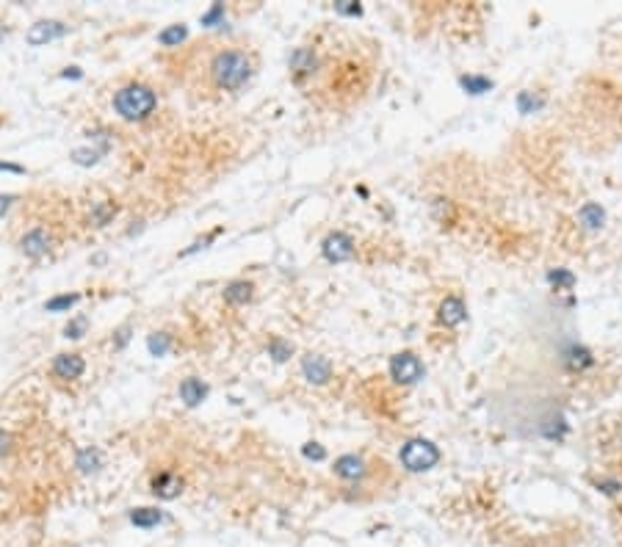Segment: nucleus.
<instances>
[{
	"label": "nucleus",
	"mask_w": 622,
	"mask_h": 547,
	"mask_svg": "<svg viewBox=\"0 0 622 547\" xmlns=\"http://www.w3.org/2000/svg\"><path fill=\"white\" fill-rule=\"evenodd\" d=\"M255 75V56L241 47H222L208 61V78L219 92H238Z\"/></svg>",
	"instance_id": "1"
},
{
	"label": "nucleus",
	"mask_w": 622,
	"mask_h": 547,
	"mask_svg": "<svg viewBox=\"0 0 622 547\" xmlns=\"http://www.w3.org/2000/svg\"><path fill=\"white\" fill-rule=\"evenodd\" d=\"M155 108H158V95L144 83H128L114 95V111L125 122H144L155 114Z\"/></svg>",
	"instance_id": "2"
},
{
	"label": "nucleus",
	"mask_w": 622,
	"mask_h": 547,
	"mask_svg": "<svg viewBox=\"0 0 622 547\" xmlns=\"http://www.w3.org/2000/svg\"><path fill=\"white\" fill-rule=\"evenodd\" d=\"M398 462L404 464L407 473H426V470H431V467L440 462V448H437L431 440L415 437V440H407V443L401 445Z\"/></svg>",
	"instance_id": "3"
},
{
	"label": "nucleus",
	"mask_w": 622,
	"mask_h": 547,
	"mask_svg": "<svg viewBox=\"0 0 622 547\" xmlns=\"http://www.w3.org/2000/svg\"><path fill=\"white\" fill-rule=\"evenodd\" d=\"M426 376L424 362L412 351H401V354L390 356V379L395 385H418Z\"/></svg>",
	"instance_id": "4"
},
{
	"label": "nucleus",
	"mask_w": 622,
	"mask_h": 547,
	"mask_svg": "<svg viewBox=\"0 0 622 547\" xmlns=\"http://www.w3.org/2000/svg\"><path fill=\"white\" fill-rule=\"evenodd\" d=\"M321 252L329 263H346V260L354 258V238L346 235V232H329L321 244Z\"/></svg>",
	"instance_id": "5"
},
{
	"label": "nucleus",
	"mask_w": 622,
	"mask_h": 547,
	"mask_svg": "<svg viewBox=\"0 0 622 547\" xmlns=\"http://www.w3.org/2000/svg\"><path fill=\"white\" fill-rule=\"evenodd\" d=\"M69 31L64 23H59V20H39V23H33L28 33H25V39H28V44L31 47H42V44H47V42H53V39H61L64 33Z\"/></svg>",
	"instance_id": "6"
},
{
	"label": "nucleus",
	"mask_w": 622,
	"mask_h": 547,
	"mask_svg": "<svg viewBox=\"0 0 622 547\" xmlns=\"http://www.w3.org/2000/svg\"><path fill=\"white\" fill-rule=\"evenodd\" d=\"M50 371H53V376L61 379V382H75V379L83 376V371H86V359H83L80 354H56L53 365H50Z\"/></svg>",
	"instance_id": "7"
},
{
	"label": "nucleus",
	"mask_w": 622,
	"mask_h": 547,
	"mask_svg": "<svg viewBox=\"0 0 622 547\" xmlns=\"http://www.w3.org/2000/svg\"><path fill=\"white\" fill-rule=\"evenodd\" d=\"M50 246H53V235H50V229H44V227H33V229H28V232L20 238V249H23L25 258H42Z\"/></svg>",
	"instance_id": "8"
},
{
	"label": "nucleus",
	"mask_w": 622,
	"mask_h": 547,
	"mask_svg": "<svg viewBox=\"0 0 622 547\" xmlns=\"http://www.w3.org/2000/svg\"><path fill=\"white\" fill-rule=\"evenodd\" d=\"M332 470H335V476H340L343 481H362V479L368 476V464H365V459L357 456V453H343V456H337Z\"/></svg>",
	"instance_id": "9"
},
{
	"label": "nucleus",
	"mask_w": 622,
	"mask_h": 547,
	"mask_svg": "<svg viewBox=\"0 0 622 547\" xmlns=\"http://www.w3.org/2000/svg\"><path fill=\"white\" fill-rule=\"evenodd\" d=\"M301 373L310 385H327L332 379V362L321 354H307L301 359Z\"/></svg>",
	"instance_id": "10"
},
{
	"label": "nucleus",
	"mask_w": 622,
	"mask_h": 547,
	"mask_svg": "<svg viewBox=\"0 0 622 547\" xmlns=\"http://www.w3.org/2000/svg\"><path fill=\"white\" fill-rule=\"evenodd\" d=\"M465 318H467V307H465L462 296H445V299L440 301V307H437V321L443 323V326L454 329V326H459Z\"/></svg>",
	"instance_id": "11"
},
{
	"label": "nucleus",
	"mask_w": 622,
	"mask_h": 547,
	"mask_svg": "<svg viewBox=\"0 0 622 547\" xmlns=\"http://www.w3.org/2000/svg\"><path fill=\"white\" fill-rule=\"evenodd\" d=\"M561 362L570 368V371H584L594 365V356L587 346H578V343H567L564 351H561Z\"/></svg>",
	"instance_id": "12"
},
{
	"label": "nucleus",
	"mask_w": 622,
	"mask_h": 547,
	"mask_svg": "<svg viewBox=\"0 0 622 547\" xmlns=\"http://www.w3.org/2000/svg\"><path fill=\"white\" fill-rule=\"evenodd\" d=\"M183 492V479L177 476V473H158L155 479H152V495H158V498H164V500H172V498H177Z\"/></svg>",
	"instance_id": "13"
},
{
	"label": "nucleus",
	"mask_w": 622,
	"mask_h": 547,
	"mask_svg": "<svg viewBox=\"0 0 622 547\" xmlns=\"http://www.w3.org/2000/svg\"><path fill=\"white\" fill-rule=\"evenodd\" d=\"M205 395H208V385L197 376H189L180 382V401L186 407H199L205 401Z\"/></svg>",
	"instance_id": "14"
},
{
	"label": "nucleus",
	"mask_w": 622,
	"mask_h": 547,
	"mask_svg": "<svg viewBox=\"0 0 622 547\" xmlns=\"http://www.w3.org/2000/svg\"><path fill=\"white\" fill-rule=\"evenodd\" d=\"M252 296H255V285H252L249 279H232V282L225 285V301H227V304L241 307V304L252 301Z\"/></svg>",
	"instance_id": "15"
},
{
	"label": "nucleus",
	"mask_w": 622,
	"mask_h": 547,
	"mask_svg": "<svg viewBox=\"0 0 622 547\" xmlns=\"http://www.w3.org/2000/svg\"><path fill=\"white\" fill-rule=\"evenodd\" d=\"M578 222L584 224V229H600V227L606 224V210L597 205V202H587L581 210H578Z\"/></svg>",
	"instance_id": "16"
},
{
	"label": "nucleus",
	"mask_w": 622,
	"mask_h": 547,
	"mask_svg": "<svg viewBox=\"0 0 622 547\" xmlns=\"http://www.w3.org/2000/svg\"><path fill=\"white\" fill-rule=\"evenodd\" d=\"M459 86H462L467 95H487L495 83H492V78H487V75L467 72V75H459Z\"/></svg>",
	"instance_id": "17"
},
{
	"label": "nucleus",
	"mask_w": 622,
	"mask_h": 547,
	"mask_svg": "<svg viewBox=\"0 0 622 547\" xmlns=\"http://www.w3.org/2000/svg\"><path fill=\"white\" fill-rule=\"evenodd\" d=\"M164 519V512H158V509H133L131 512V522L136 528H155Z\"/></svg>",
	"instance_id": "18"
},
{
	"label": "nucleus",
	"mask_w": 622,
	"mask_h": 547,
	"mask_svg": "<svg viewBox=\"0 0 622 547\" xmlns=\"http://www.w3.org/2000/svg\"><path fill=\"white\" fill-rule=\"evenodd\" d=\"M268 356H271L274 362H288V359L294 356V343H288V340H282V337H271V340H268Z\"/></svg>",
	"instance_id": "19"
},
{
	"label": "nucleus",
	"mask_w": 622,
	"mask_h": 547,
	"mask_svg": "<svg viewBox=\"0 0 622 547\" xmlns=\"http://www.w3.org/2000/svg\"><path fill=\"white\" fill-rule=\"evenodd\" d=\"M545 95H534V92H520L518 95V111L520 114H537L539 108H545Z\"/></svg>",
	"instance_id": "20"
},
{
	"label": "nucleus",
	"mask_w": 622,
	"mask_h": 547,
	"mask_svg": "<svg viewBox=\"0 0 622 547\" xmlns=\"http://www.w3.org/2000/svg\"><path fill=\"white\" fill-rule=\"evenodd\" d=\"M100 462H102V456H100L97 448H83V451H78V459H75V464H78L83 473L100 470Z\"/></svg>",
	"instance_id": "21"
},
{
	"label": "nucleus",
	"mask_w": 622,
	"mask_h": 547,
	"mask_svg": "<svg viewBox=\"0 0 622 547\" xmlns=\"http://www.w3.org/2000/svg\"><path fill=\"white\" fill-rule=\"evenodd\" d=\"M548 282L556 290H570L575 288V274L567 268H554V271H548Z\"/></svg>",
	"instance_id": "22"
},
{
	"label": "nucleus",
	"mask_w": 622,
	"mask_h": 547,
	"mask_svg": "<svg viewBox=\"0 0 622 547\" xmlns=\"http://www.w3.org/2000/svg\"><path fill=\"white\" fill-rule=\"evenodd\" d=\"M114 216H116V205H114V202H97L95 210H92V222H95V227H105Z\"/></svg>",
	"instance_id": "23"
},
{
	"label": "nucleus",
	"mask_w": 622,
	"mask_h": 547,
	"mask_svg": "<svg viewBox=\"0 0 622 547\" xmlns=\"http://www.w3.org/2000/svg\"><path fill=\"white\" fill-rule=\"evenodd\" d=\"M78 293H64V296H56V299H50L47 304H44V310L47 313H64V310H69V307H75L78 304Z\"/></svg>",
	"instance_id": "24"
},
{
	"label": "nucleus",
	"mask_w": 622,
	"mask_h": 547,
	"mask_svg": "<svg viewBox=\"0 0 622 547\" xmlns=\"http://www.w3.org/2000/svg\"><path fill=\"white\" fill-rule=\"evenodd\" d=\"M186 25H172V28H166V31L158 33V42L164 44V47H177L183 39H186Z\"/></svg>",
	"instance_id": "25"
},
{
	"label": "nucleus",
	"mask_w": 622,
	"mask_h": 547,
	"mask_svg": "<svg viewBox=\"0 0 622 547\" xmlns=\"http://www.w3.org/2000/svg\"><path fill=\"white\" fill-rule=\"evenodd\" d=\"M147 346H150V354L152 356H164L166 351H169V346H172V340H169V335H164V332H155V335H150Z\"/></svg>",
	"instance_id": "26"
},
{
	"label": "nucleus",
	"mask_w": 622,
	"mask_h": 547,
	"mask_svg": "<svg viewBox=\"0 0 622 547\" xmlns=\"http://www.w3.org/2000/svg\"><path fill=\"white\" fill-rule=\"evenodd\" d=\"M86 326H89V321H86L83 315H80V318H75V321H69L64 326V337H69V340H78V337H83Z\"/></svg>",
	"instance_id": "27"
},
{
	"label": "nucleus",
	"mask_w": 622,
	"mask_h": 547,
	"mask_svg": "<svg viewBox=\"0 0 622 547\" xmlns=\"http://www.w3.org/2000/svg\"><path fill=\"white\" fill-rule=\"evenodd\" d=\"M335 11H337V14H346V17H360L362 6L354 3V0H343V3H335Z\"/></svg>",
	"instance_id": "28"
},
{
	"label": "nucleus",
	"mask_w": 622,
	"mask_h": 547,
	"mask_svg": "<svg viewBox=\"0 0 622 547\" xmlns=\"http://www.w3.org/2000/svg\"><path fill=\"white\" fill-rule=\"evenodd\" d=\"M72 161L80 163V166H92V163L100 161V152H95V150H75V152H72Z\"/></svg>",
	"instance_id": "29"
},
{
	"label": "nucleus",
	"mask_w": 622,
	"mask_h": 547,
	"mask_svg": "<svg viewBox=\"0 0 622 547\" xmlns=\"http://www.w3.org/2000/svg\"><path fill=\"white\" fill-rule=\"evenodd\" d=\"M597 489H600L603 495H620L622 481H617V479H600V481H597Z\"/></svg>",
	"instance_id": "30"
},
{
	"label": "nucleus",
	"mask_w": 622,
	"mask_h": 547,
	"mask_svg": "<svg viewBox=\"0 0 622 547\" xmlns=\"http://www.w3.org/2000/svg\"><path fill=\"white\" fill-rule=\"evenodd\" d=\"M301 451H304V456H307V459H316V462L327 459V451H324V448H321L318 443H307V445H304Z\"/></svg>",
	"instance_id": "31"
},
{
	"label": "nucleus",
	"mask_w": 622,
	"mask_h": 547,
	"mask_svg": "<svg viewBox=\"0 0 622 547\" xmlns=\"http://www.w3.org/2000/svg\"><path fill=\"white\" fill-rule=\"evenodd\" d=\"M11 202H14V196H11V193H0V216L8 210V205H11Z\"/></svg>",
	"instance_id": "32"
},
{
	"label": "nucleus",
	"mask_w": 622,
	"mask_h": 547,
	"mask_svg": "<svg viewBox=\"0 0 622 547\" xmlns=\"http://www.w3.org/2000/svg\"><path fill=\"white\" fill-rule=\"evenodd\" d=\"M8 445H11V437H8L6 431H0V456L8 451Z\"/></svg>",
	"instance_id": "33"
},
{
	"label": "nucleus",
	"mask_w": 622,
	"mask_h": 547,
	"mask_svg": "<svg viewBox=\"0 0 622 547\" xmlns=\"http://www.w3.org/2000/svg\"><path fill=\"white\" fill-rule=\"evenodd\" d=\"M0 169H3V172H17V174H20V172H25L23 166H14V163H0Z\"/></svg>",
	"instance_id": "34"
}]
</instances>
